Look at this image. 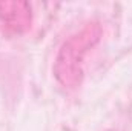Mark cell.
<instances>
[{"instance_id": "cell-1", "label": "cell", "mask_w": 132, "mask_h": 131, "mask_svg": "<svg viewBox=\"0 0 132 131\" xmlns=\"http://www.w3.org/2000/svg\"><path fill=\"white\" fill-rule=\"evenodd\" d=\"M101 34L100 23L89 22L63 42L52 66L54 77L62 86L74 90L81 83L85 57L98 43Z\"/></svg>"}, {"instance_id": "cell-2", "label": "cell", "mask_w": 132, "mask_h": 131, "mask_svg": "<svg viewBox=\"0 0 132 131\" xmlns=\"http://www.w3.org/2000/svg\"><path fill=\"white\" fill-rule=\"evenodd\" d=\"M0 22L12 33H25L32 22L31 5L26 2H0Z\"/></svg>"}]
</instances>
